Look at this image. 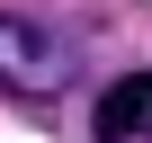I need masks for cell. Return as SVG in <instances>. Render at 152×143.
<instances>
[{
    "label": "cell",
    "mask_w": 152,
    "mask_h": 143,
    "mask_svg": "<svg viewBox=\"0 0 152 143\" xmlns=\"http://www.w3.org/2000/svg\"><path fill=\"white\" fill-rule=\"evenodd\" d=\"M0 90L36 98V107L81 90V36L54 18H27V9H0Z\"/></svg>",
    "instance_id": "obj_1"
},
{
    "label": "cell",
    "mask_w": 152,
    "mask_h": 143,
    "mask_svg": "<svg viewBox=\"0 0 152 143\" xmlns=\"http://www.w3.org/2000/svg\"><path fill=\"white\" fill-rule=\"evenodd\" d=\"M90 134H99V143H143V134H152V72L107 81V98L90 107Z\"/></svg>",
    "instance_id": "obj_2"
}]
</instances>
